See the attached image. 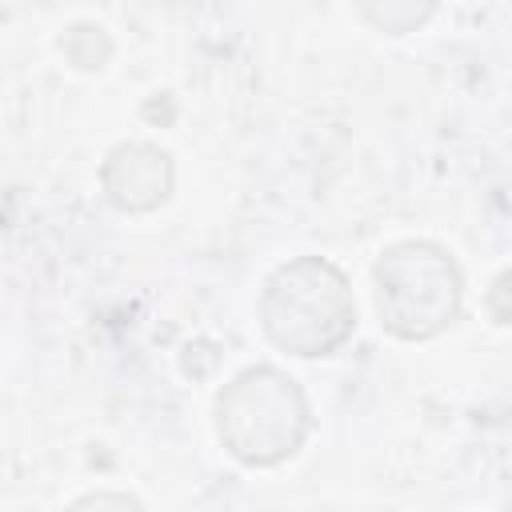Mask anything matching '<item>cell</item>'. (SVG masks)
I'll use <instances>...</instances> for the list:
<instances>
[{"mask_svg":"<svg viewBox=\"0 0 512 512\" xmlns=\"http://www.w3.org/2000/svg\"><path fill=\"white\" fill-rule=\"evenodd\" d=\"M176 188L172 156L152 140H124L100 164V192L124 216H148Z\"/></svg>","mask_w":512,"mask_h":512,"instance_id":"cell-4","label":"cell"},{"mask_svg":"<svg viewBox=\"0 0 512 512\" xmlns=\"http://www.w3.org/2000/svg\"><path fill=\"white\" fill-rule=\"evenodd\" d=\"M312 432V404L304 388L276 364L236 372L216 396V436L248 468H276L292 460Z\"/></svg>","mask_w":512,"mask_h":512,"instance_id":"cell-2","label":"cell"},{"mask_svg":"<svg viewBox=\"0 0 512 512\" xmlns=\"http://www.w3.org/2000/svg\"><path fill=\"white\" fill-rule=\"evenodd\" d=\"M76 504H80V508H88V504H120V508H140V500H136L132 492H88V496H80Z\"/></svg>","mask_w":512,"mask_h":512,"instance_id":"cell-6","label":"cell"},{"mask_svg":"<svg viewBox=\"0 0 512 512\" xmlns=\"http://www.w3.org/2000/svg\"><path fill=\"white\" fill-rule=\"evenodd\" d=\"M272 348L316 360L344 348L356 332V296L348 276L324 256H292L276 264L256 304Z\"/></svg>","mask_w":512,"mask_h":512,"instance_id":"cell-1","label":"cell"},{"mask_svg":"<svg viewBox=\"0 0 512 512\" xmlns=\"http://www.w3.org/2000/svg\"><path fill=\"white\" fill-rule=\"evenodd\" d=\"M376 316L396 340L424 344L448 332L464 308V272L436 240H396L372 264Z\"/></svg>","mask_w":512,"mask_h":512,"instance_id":"cell-3","label":"cell"},{"mask_svg":"<svg viewBox=\"0 0 512 512\" xmlns=\"http://www.w3.org/2000/svg\"><path fill=\"white\" fill-rule=\"evenodd\" d=\"M440 0H356V12L384 36H408L432 20Z\"/></svg>","mask_w":512,"mask_h":512,"instance_id":"cell-5","label":"cell"}]
</instances>
